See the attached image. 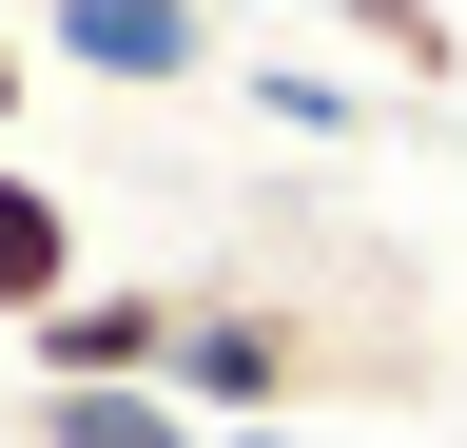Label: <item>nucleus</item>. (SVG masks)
Returning a JSON list of instances; mask_svg holds the SVG:
<instances>
[{"mask_svg": "<svg viewBox=\"0 0 467 448\" xmlns=\"http://www.w3.org/2000/svg\"><path fill=\"white\" fill-rule=\"evenodd\" d=\"M175 410H195V429H292V410H312V312L195 293V312H175Z\"/></svg>", "mask_w": 467, "mask_h": 448, "instance_id": "1", "label": "nucleus"}, {"mask_svg": "<svg viewBox=\"0 0 467 448\" xmlns=\"http://www.w3.org/2000/svg\"><path fill=\"white\" fill-rule=\"evenodd\" d=\"M175 312H195V293L98 273V293H58V312L20 331V390H175Z\"/></svg>", "mask_w": 467, "mask_h": 448, "instance_id": "2", "label": "nucleus"}, {"mask_svg": "<svg viewBox=\"0 0 467 448\" xmlns=\"http://www.w3.org/2000/svg\"><path fill=\"white\" fill-rule=\"evenodd\" d=\"M39 20V59H78L117 98H175V78H214V0H20Z\"/></svg>", "mask_w": 467, "mask_h": 448, "instance_id": "3", "label": "nucleus"}, {"mask_svg": "<svg viewBox=\"0 0 467 448\" xmlns=\"http://www.w3.org/2000/svg\"><path fill=\"white\" fill-rule=\"evenodd\" d=\"M58 293H98V234H78V195L39 156H0V331H39Z\"/></svg>", "mask_w": 467, "mask_h": 448, "instance_id": "4", "label": "nucleus"}, {"mask_svg": "<svg viewBox=\"0 0 467 448\" xmlns=\"http://www.w3.org/2000/svg\"><path fill=\"white\" fill-rule=\"evenodd\" d=\"M20 448H214L175 390H20Z\"/></svg>", "mask_w": 467, "mask_h": 448, "instance_id": "5", "label": "nucleus"}, {"mask_svg": "<svg viewBox=\"0 0 467 448\" xmlns=\"http://www.w3.org/2000/svg\"><path fill=\"white\" fill-rule=\"evenodd\" d=\"M20 78H39V39H20V20H0V156H20Z\"/></svg>", "mask_w": 467, "mask_h": 448, "instance_id": "6", "label": "nucleus"}, {"mask_svg": "<svg viewBox=\"0 0 467 448\" xmlns=\"http://www.w3.org/2000/svg\"><path fill=\"white\" fill-rule=\"evenodd\" d=\"M214 448H292V429H214Z\"/></svg>", "mask_w": 467, "mask_h": 448, "instance_id": "7", "label": "nucleus"}, {"mask_svg": "<svg viewBox=\"0 0 467 448\" xmlns=\"http://www.w3.org/2000/svg\"><path fill=\"white\" fill-rule=\"evenodd\" d=\"M0 20H20V0H0Z\"/></svg>", "mask_w": 467, "mask_h": 448, "instance_id": "8", "label": "nucleus"}]
</instances>
